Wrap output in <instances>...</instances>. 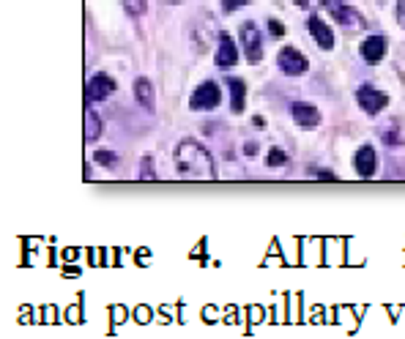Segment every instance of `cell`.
Listing matches in <instances>:
<instances>
[{"label":"cell","mask_w":405,"mask_h":339,"mask_svg":"<svg viewBox=\"0 0 405 339\" xmlns=\"http://www.w3.org/2000/svg\"><path fill=\"white\" fill-rule=\"evenodd\" d=\"M356 99H359V107L364 113H370V115H378L389 104V96L381 93V90H375V88H370V85H362L359 93H356Z\"/></svg>","instance_id":"7"},{"label":"cell","mask_w":405,"mask_h":339,"mask_svg":"<svg viewBox=\"0 0 405 339\" xmlns=\"http://www.w3.org/2000/svg\"><path fill=\"white\" fill-rule=\"evenodd\" d=\"M140 181H157V173H154V159L146 156L143 164H140Z\"/></svg>","instance_id":"18"},{"label":"cell","mask_w":405,"mask_h":339,"mask_svg":"<svg viewBox=\"0 0 405 339\" xmlns=\"http://www.w3.org/2000/svg\"><path fill=\"white\" fill-rule=\"evenodd\" d=\"M307 28H310V33H313V39H315V44L321 47V50H334V33H331V28H326V22L321 17H310V22H307Z\"/></svg>","instance_id":"12"},{"label":"cell","mask_w":405,"mask_h":339,"mask_svg":"<svg viewBox=\"0 0 405 339\" xmlns=\"http://www.w3.org/2000/svg\"><path fill=\"white\" fill-rule=\"evenodd\" d=\"M362 58L367 64H381L386 58V36H367L362 41Z\"/></svg>","instance_id":"10"},{"label":"cell","mask_w":405,"mask_h":339,"mask_svg":"<svg viewBox=\"0 0 405 339\" xmlns=\"http://www.w3.org/2000/svg\"><path fill=\"white\" fill-rule=\"evenodd\" d=\"M353 167H356V173H359L362 178H373V175H375V167H378L375 151H373L370 145L359 148V151H356V159H353Z\"/></svg>","instance_id":"11"},{"label":"cell","mask_w":405,"mask_h":339,"mask_svg":"<svg viewBox=\"0 0 405 339\" xmlns=\"http://www.w3.org/2000/svg\"><path fill=\"white\" fill-rule=\"evenodd\" d=\"M228 85H230V107L233 113H244V104H246V85L239 77H228Z\"/></svg>","instance_id":"13"},{"label":"cell","mask_w":405,"mask_h":339,"mask_svg":"<svg viewBox=\"0 0 405 339\" xmlns=\"http://www.w3.org/2000/svg\"><path fill=\"white\" fill-rule=\"evenodd\" d=\"M268 28H271V36H282L285 33V25L279 19H268Z\"/></svg>","instance_id":"22"},{"label":"cell","mask_w":405,"mask_h":339,"mask_svg":"<svg viewBox=\"0 0 405 339\" xmlns=\"http://www.w3.org/2000/svg\"><path fill=\"white\" fill-rule=\"evenodd\" d=\"M285 162H288V153H285V151H279V148H271V151H268V159H266L268 167H282Z\"/></svg>","instance_id":"17"},{"label":"cell","mask_w":405,"mask_h":339,"mask_svg":"<svg viewBox=\"0 0 405 339\" xmlns=\"http://www.w3.org/2000/svg\"><path fill=\"white\" fill-rule=\"evenodd\" d=\"M110 93H115V79L107 77V74H93V77L88 79V85H85V99H88L90 104L107 99Z\"/></svg>","instance_id":"6"},{"label":"cell","mask_w":405,"mask_h":339,"mask_svg":"<svg viewBox=\"0 0 405 339\" xmlns=\"http://www.w3.org/2000/svg\"><path fill=\"white\" fill-rule=\"evenodd\" d=\"M175 167H178V175L184 181H200V184L217 181V164H214L211 153L195 139H181L178 142Z\"/></svg>","instance_id":"1"},{"label":"cell","mask_w":405,"mask_h":339,"mask_svg":"<svg viewBox=\"0 0 405 339\" xmlns=\"http://www.w3.org/2000/svg\"><path fill=\"white\" fill-rule=\"evenodd\" d=\"M82 126H85V142H96L101 137V118L90 107L85 110V124Z\"/></svg>","instance_id":"14"},{"label":"cell","mask_w":405,"mask_h":339,"mask_svg":"<svg viewBox=\"0 0 405 339\" xmlns=\"http://www.w3.org/2000/svg\"><path fill=\"white\" fill-rule=\"evenodd\" d=\"M277 64H279V68H282L288 77H299V74L307 71V58H304L296 47H282L279 55H277Z\"/></svg>","instance_id":"5"},{"label":"cell","mask_w":405,"mask_h":339,"mask_svg":"<svg viewBox=\"0 0 405 339\" xmlns=\"http://www.w3.org/2000/svg\"><path fill=\"white\" fill-rule=\"evenodd\" d=\"M241 47L246 52V61L249 64H260L263 61V33L255 22H244L241 25Z\"/></svg>","instance_id":"3"},{"label":"cell","mask_w":405,"mask_h":339,"mask_svg":"<svg viewBox=\"0 0 405 339\" xmlns=\"http://www.w3.org/2000/svg\"><path fill=\"white\" fill-rule=\"evenodd\" d=\"M93 162L101 164V167H115V164H118V156H115L112 151H96V153H93Z\"/></svg>","instance_id":"16"},{"label":"cell","mask_w":405,"mask_h":339,"mask_svg":"<svg viewBox=\"0 0 405 339\" xmlns=\"http://www.w3.org/2000/svg\"><path fill=\"white\" fill-rule=\"evenodd\" d=\"M219 3H222V11H225V14H233V11L244 8L249 0H219Z\"/></svg>","instance_id":"20"},{"label":"cell","mask_w":405,"mask_h":339,"mask_svg":"<svg viewBox=\"0 0 405 339\" xmlns=\"http://www.w3.org/2000/svg\"><path fill=\"white\" fill-rule=\"evenodd\" d=\"M146 0H124V8H126V14H132V17H143L146 14Z\"/></svg>","instance_id":"19"},{"label":"cell","mask_w":405,"mask_h":339,"mask_svg":"<svg viewBox=\"0 0 405 339\" xmlns=\"http://www.w3.org/2000/svg\"><path fill=\"white\" fill-rule=\"evenodd\" d=\"M290 113H293V121H296L302 129H315V126L321 124L318 107H313V104H307V101H296V104L290 107Z\"/></svg>","instance_id":"9"},{"label":"cell","mask_w":405,"mask_h":339,"mask_svg":"<svg viewBox=\"0 0 405 339\" xmlns=\"http://www.w3.org/2000/svg\"><path fill=\"white\" fill-rule=\"evenodd\" d=\"M293 3H296V6H302V8H315V3H318V0H293Z\"/></svg>","instance_id":"24"},{"label":"cell","mask_w":405,"mask_h":339,"mask_svg":"<svg viewBox=\"0 0 405 339\" xmlns=\"http://www.w3.org/2000/svg\"><path fill=\"white\" fill-rule=\"evenodd\" d=\"M219 101H222V90H219L217 82L208 79V82L195 88V93L189 99V107L192 110H214V107H219Z\"/></svg>","instance_id":"4"},{"label":"cell","mask_w":405,"mask_h":339,"mask_svg":"<svg viewBox=\"0 0 405 339\" xmlns=\"http://www.w3.org/2000/svg\"><path fill=\"white\" fill-rule=\"evenodd\" d=\"M313 173H315L321 181H337V175H334V173H326V170H313Z\"/></svg>","instance_id":"23"},{"label":"cell","mask_w":405,"mask_h":339,"mask_svg":"<svg viewBox=\"0 0 405 339\" xmlns=\"http://www.w3.org/2000/svg\"><path fill=\"white\" fill-rule=\"evenodd\" d=\"M395 17H397V25H400V28H405V0H397Z\"/></svg>","instance_id":"21"},{"label":"cell","mask_w":405,"mask_h":339,"mask_svg":"<svg viewBox=\"0 0 405 339\" xmlns=\"http://www.w3.org/2000/svg\"><path fill=\"white\" fill-rule=\"evenodd\" d=\"M172 3H178V0H172Z\"/></svg>","instance_id":"25"},{"label":"cell","mask_w":405,"mask_h":339,"mask_svg":"<svg viewBox=\"0 0 405 339\" xmlns=\"http://www.w3.org/2000/svg\"><path fill=\"white\" fill-rule=\"evenodd\" d=\"M135 96H137V101L146 107V110H154V88H151V82L148 79H137L135 82Z\"/></svg>","instance_id":"15"},{"label":"cell","mask_w":405,"mask_h":339,"mask_svg":"<svg viewBox=\"0 0 405 339\" xmlns=\"http://www.w3.org/2000/svg\"><path fill=\"white\" fill-rule=\"evenodd\" d=\"M239 64V47H236V41H233V36L230 33H219V50H217V66L222 68H230Z\"/></svg>","instance_id":"8"},{"label":"cell","mask_w":405,"mask_h":339,"mask_svg":"<svg viewBox=\"0 0 405 339\" xmlns=\"http://www.w3.org/2000/svg\"><path fill=\"white\" fill-rule=\"evenodd\" d=\"M324 6L328 8V14L334 17V22H339L345 30H364V28H367L364 17H362L353 6H348V3H342V0H324Z\"/></svg>","instance_id":"2"}]
</instances>
